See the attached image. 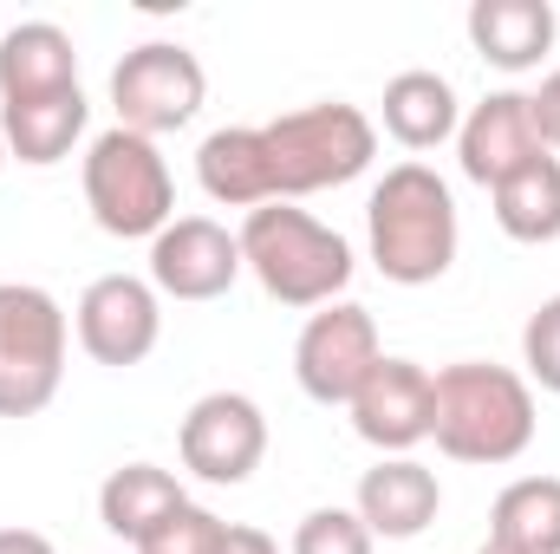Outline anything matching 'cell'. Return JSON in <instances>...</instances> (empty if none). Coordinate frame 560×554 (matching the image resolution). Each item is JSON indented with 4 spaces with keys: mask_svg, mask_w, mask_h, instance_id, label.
Wrapping results in <instances>:
<instances>
[{
    "mask_svg": "<svg viewBox=\"0 0 560 554\" xmlns=\"http://www.w3.org/2000/svg\"><path fill=\"white\" fill-rule=\"evenodd\" d=\"M0 554H59L39 529H0Z\"/></svg>",
    "mask_w": 560,
    "mask_h": 554,
    "instance_id": "83f0119b",
    "label": "cell"
},
{
    "mask_svg": "<svg viewBox=\"0 0 560 554\" xmlns=\"http://www.w3.org/2000/svg\"><path fill=\"white\" fill-rule=\"evenodd\" d=\"M72 320L33 280H0V417H39L66 385Z\"/></svg>",
    "mask_w": 560,
    "mask_h": 554,
    "instance_id": "8992f818",
    "label": "cell"
},
{
    "mask_svg": "<svg viewBox=\"0 0 560 554\" xmlns=\"http://www.w3.org/2000/svg\"><path fill=\"white\" fill-rule=\"evenodd\" d=\"M0 170H7V143H0Z\"/></svg>",
    "mask_w": 560,
    "mask_h": 554,
    "instance_id": "f546056e",
    "label": "cell"
},
{
    "mask_svg": "<svg viewBox=\"0 0 560 554\" xmlns=\"http://www.w3.org/2000/svg\"><path fill=\"white\" fill-rule=\"evenodd\" d=\"M385 359L378 346V320L359 300H332L319 307L300 339H293V379L313 405H352V392L365 385V372Z\"/></svg>",
    "mask_w": 560,
    "mask_h": 554,
    "instance_id": "ba28073f",
    "label": "cell"
},
{
    "mask_svg": "<svg viewBox=\"0 0 560 554\" xmlns=\"http://www.w3.org/2000/svg\"><path fill=\"white\" fill-rule=\"evenodd\" d=\"M176 457L202 483H248L268 457V417L248 392H202L176 424Z\"/></svg>",
    "mask_w": 560,
    "mask_h": 554,
    "instance_id": "9c48e42d",
    "label": "cell"
},
{
    "mask_svg": "<svg viewBox=\"0 0 560 554\" xmlns=\"http://www.w3.org/2000/svg\"><path fill=\"white\" fill-rule=\"evenodd\" d=\"M352 430L378 450V457H411L430 437V412H436V372H423L418 359L385 353L365 385L352 392Z\"/></svg>",
    "mask_w": 560,
    "mask_h": 554,
    "instance_id": "8fae6325",
    "label": "cell"
},
{
    "mask_svg": "<svg viewBox=\"0 0 560 554\" xmlns=\"http://www.w3.org/2000/svg\"><path fill=\"white\" fill-rule=\"evenodd\" d=\"M261 138H268V163H275V203L339 189V183L365 176L378 157V125L346 99L280 112L275 125H261Z\"/></svg>",
    "mask_w": 560,
    "mask_h": 554,
    "instance_id": "277c9868",
    "label": "cell"
},
{
    "mask_svg": "<svg viewBox=\"0 0 560 554\" xmlns=\"http://www.w3.org/2000/svg\"><path fill=\"white\" fill-rule=\"evenodd\" d=\"M222 554H280V549H275V535H268V529H255V522H229Z\"/></svg>",
    "mask_w": 560,
    "mask_h": 554,
    "instance_id": "4316f807",
    "label": "cell"
},
{
    "mask_svg": "<svg viewBox=\"0 0 560 554\" xmlns=\"http://www.w3.org/2000/svg\"><path fill=\"white\" fill-rule=\"evenodd\" d=\"M522 366H528V379H535L541 392L560 399V293H548V300L528 313V326H522Z\"/></svg>",
    "mask_w": 560,
    "mask_h": 554,
    "instance_id": "d4e9b609",
    "label": "cell"
},
{
    "mask_svg": "<svg viewBox=\"0 0 560 554\" xmlns=\"http://www.w3.org/2000/svg\"><path fill=\"white\" fill-rule=\"evenodd\" d=\"M541 150H548V143L535 131L528 92H489V99L469 105V118L456 125V163H463V176L482 183V189L509 183V176L528 170Z\"/></svg>",
    "mask_w": 560,
    "mask_h": 554,
    "instance_id": "4fadbf2b",
    "label": "cell"
},
{
    "mask_svg": "<svg viewBox=\"0 0 560 554\" xmlns=\"http://www.w3.org/2000/svg\"><path fill=\"white\" fill-rule=\"evenodd\" d=\"M242 275V242L209 216H176L150 242V287L170 300H222Z\"/></svg>",
    "mask_w": 560,
    "mask_h": 554,
    "instance_id": "7c38bea8",
    "label": "cell"
},
{
    "mask_svg": "<svg viewBox=\"0 0 560 554\" xmlns=\"http://www.w3.org/2000/svg\"><path fill=\"white\" fill-rule=\"evenodd\" d=\"M183 503H189V496H183L176 470H163V463H118V470L98 483V522H105L118 542H131V549H138L156 522H170Z\"/></svg>",
    "mask_w": 560,
    "mask_h": 554,
    "instance_id": "ffe728a7",
    "label": "cell"
},
{
    "mask_svg": "<svg viewBox=\"0 0 560 554\" xmlns=\"http://www.w3.org/2000/svg\"><path fill=\"white\" fill-rule=\"evenodd\" d=\"M196 183L209 189V203L222 209H261L275 203V163L261 125H222L196 150Z\"/></svg>",
    "mask_w": 560,
    "mask_h": 554,
    "instance_id": "2e32d148",
    "label": "cell"
},
{
    "mask_svg": "<svg viewBox=\"0 0 560 554\" xmlns=\"http://www.w3.org/2000/svg\"><path fill=\"white\" fill-rule=\"evenodd\" d=\"M463 26H469V46L495 72H535L555 53V33H560L548 0H476Z\"/></svg>",
    "mask_w": 560,
    "mask_h": 554,
    "instance_id": "9a60e30c",
    "label": "cell"
},
{
    "mask_svg": "<svg viewBox=\"0 0 560 554\" xmlns=\"http://www.w3.org/2000/svg\"><path fill=\"white\" fill-rule=\"evenodd\" d=\"M235 242H242V268L261 280V293L280 307H300V313L332 307L352 280V242L293 203L248 209Z\"/></svg>",
    "mask_w": 560,
    "mask_h": 554,
    "instance_id": "3957f363",
    "label": "cell"
},
{
    "mask_svg": "<svg viewBox=\"0 0 560 554\" xmlns=\"http://www.w3.org/2000/svg\"><path fill=\"white\" fill-rule=\"evenodd\" d=\"M85 118H92V105H85L79 85L39 92V99H13V105H0V143H7V157L46 170V163L72 157V143L85 138Z\"/></svg>",
    "mask_w": 560,
    "mask_h": 554,
    "instance_id": "ac0fdd59",
    "label": "cell"
},
{
    "mask_svg": "<svg viewBox=\"0 0 560 554\" xmlns=\"http://www.w3.org/2000/svg\"><path fill=\"white\" fill-rule=\"evenodd\" d=\"M72 326H79V346L85 359L125 372V366H143L163 339V293L138 275H98L79 307H72Z\"/></svg>",
    "mask_w": 560,
    "mask_h": 554,
    "instance_id": "30bf717a",
    "label": "cell"
},
{
    "mask_svg": "<svg viewBox=\"0 0 560 554\" xmlns=\"http://www.w3.org/2000/svg\"><path fill=\"white\" fill-rule=\"evenodd\" d=\"M372 549H378V542H372V529L359 522V509H306L287 554H372Z\"/></svg>",
    "mask_w": 560,
    "mask_h": 554,
    "instance_id": "603a6c76",
    "label": "cell"
},
{
    "mask_svg": "<svg viewBox=\"0 0 560 554\" xmlns=\"http://www.w3.org/2000/svg\"><path fill=\"white\" fill-rule=\"evenodd\" d=\"M535 385L509 366L489 359H456L436 372V412H430V437L450 463H515L535 443Z\"/></svg>",
    "mask_w": 560,
    "mask_h": 554,
    "instance_id": "6da1fadb",
    "label": "cell"
},
{
    "mask_svg": "<svg viewBox=\"0 0 560 554\" xmlns=\"http://www.w3.org/2000/svg\"><path fill=\"white\" fill-rule=\"evenodd\" d=\"M489 196H495V229L509 242H528V249L560 242V157L555 150H541L528 170H515Z\"/></svg>",
    "mask_w": 560,
    "mask_h": 554,
    "instance_id": "44dd1931",
    "label": "cell"
},
{
    "mask_svg": "<svg viewBox=\"0 0 560 554\" xmlns=\"http://www.w3.org/2000/svg\"><path fill=\"white\" fill-rule=\"evenodd\" d=\"M209 99V72L189 46L176 39H143L131 46L118 66H112V112L125 131L138 138H163V131H183Z\"/></svg>",
    "mask_w": 560,
    "mask_h": 554,
    "instance_id": "52a82bcc",
    "label": "cell"
},
{
    "mask_svg": "<svg viewBox=\"0 0 560 554\" xmlns=\"http://www.w3.org/2000/svg\"><path fill=\"white\" fill-rule=\"evenodd\" d=\"M489 542L515 554H560V476H515L489 509Z\"/></svg>",
    "mask_w": 560,
    "mask_h": 554,
    "instance_id": "7402d4cb",
    "label": "cell"
},
{
    "mask_svg": "<svg viewBox=\"0 0 560 554\" xmlns=\"http://www.w3.org/2000/svg\"><path fill=\"white\" fill-rule=\"evenodd\" d=\"M79 85V46L52 20H20L0 33V105Z\"/></svg>",
    "mask_w": 560,
    "mask_h": 554,
    "instance_id": "e0dca14e",
    "label": "cell"
},
{
    "mask_svg": "<svg viewBox=\"0 0 560 554\" xmlns=\"http://www.w3.org/2000/svg\"><path fill=\"white\" fill-rule=\"evenodd\" d=\"M476 554H515V549H502V542H482V549H476Z\"/></svg>",
    "mask_w": 560,
    "mask_h": 554,
    "instance_id": "f1b7e54d",
    "label": "cell"
},
{
    "mask_svg": "<svg viewBox=\"0 0 560 554\" xmlns=\"http://www.w3.org/2000/svg\"><path fill=\"white\" fill-rule=\"evenodd\" d=\"M85 209L118 242H156L176 222V176L156 138H138L125 125L98 131L85 150Z\"/></svg>",
    "mask_w": 560,
    "mask_h": 554,
    "instance_id": "5b68a950",
    "label": "cell"
},
{
    "mask_svg": "<svg viewBox=\"0 0 560 554\" xmlns=\"http://www.w3.org/2000/svg\"><path fill=\"white\" fill-rule=\"evenodd\" d=\"M222 535H229L222 516H209L202 503H183L170 522H156V529L143 535L138 554H222Z\"/></svg>",
    "mask_w": 560,
    "mask_h": 554,
    "instance_id": "cb8c5ba5",
    "label": "cell"
},
{
    "mask_svg": "<svg viewBox=\"0 0 560 554\" xmlns=\"http://www.w3.org/2000/svg\"><path fill=\"white\" fill-rule=\"evenodd\" d=\"M378 118H385V138L405 143V150H436V143L456 138V125H463V105H456V85L443 79V72H398L392 85H385V99H378Z\"/></svg>",
    "mask_w": 560,
    "mask_h": 554,
    "instance_id": "d6986e66",
    "label": "cell"
},
{
    "mask_svg": "<svg viewBox=\"0 0 560 554\" xmlns=\"http://www.w3.org/2000/svg\"><path fill=\"white\" fill-rule=\"evenodd\" d=\"M528 105H535V131L548 150H560V72L541 79V92H528Z\"/></svg>",
    "mask_w": 560,
    "mask_h": 554,
    "instance_id": "484cf974",
    "label": "cell"
},
{
    "mask_svg": "<svg viewBox=\"0 0 560 554\" xmlns=\"http://www.w3.org/2000/svg\"><path fill=\"white\" fill-rule=\"evenodd\" d=\"M352 509L372 529V542H418L436 522V509H443V483L418 457H378L359 476V503Z\"/></svg>",
    "mask_w": 560,
    "mask_h": 554,
    "instance_id": "5bb4252c",
    "label": "cell"
},
{
    "mask_svg": "<svg viewBox=\"0 0 560 554\" xmlns=\"http://www.w3.org/2000/svg\"><path fill=\"white\" fill-rule=\"evenodd\" d=\"M365 242H372L378 275L398 280V287L443 280L456 262V242H463L450 183L430 163H392L365 203Z\"/></svg>",
    "mask_w": 560,
    "mask_h": 554,
    "instance_id": "7a4b0ae2",
    "label": "cell"
}]
</instances>
